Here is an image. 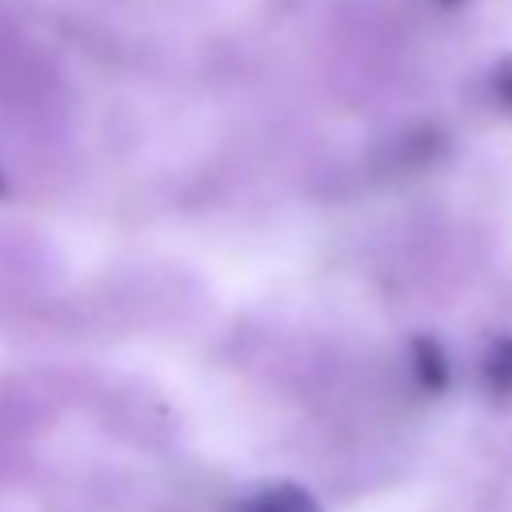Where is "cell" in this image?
<instances>
[{"instance_id":"1","label":"cell","mask_w":512,"mask_h":512,"mask_svg":"<svg viewBox=\"0 0 512 512\" xmlns=\"http://www.w3.org/2000/svg\"><path fill=\"white\" fill-rule=\"evenodd\" d=\"M244 512H316V504L300 488L280 484V488H264L260 496H252L244 504Z\"/></svg>"},{"instance_id":"2","label":"cell","mask_w":512,"mask_h":512,"mask_svg":"<svg viewBox=\"0 0 512 512\" xmlns=\"http://www.w3.org/2000/svg\"><path fill=\"white\" fill-rule=\"evenodd\" d=\"M484 376L496 392H512V340L492 344V352L484 360Z\"/></svg>"},{"instance_id":"3","label":"cell","mask_w":512,"mask_h":512,"mask_svg":"<svg viewBox=\"0 0 512 512\" xmlns=\"http://www.w3.org/2000/svg\"><path fill=\"white\" fill-rule=\"evenodd\" d=\"M420 352H416V364H420V380H424V388H440L444 380H448V364H444V352L436 348V344H416Z\"/></svg>"}]
</instances>
